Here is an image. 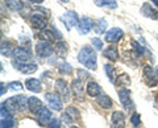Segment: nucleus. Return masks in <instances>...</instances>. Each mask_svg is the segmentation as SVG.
I'll use <instances>...</instances> for the list:
<instances>
[{
    "mask_svg": "<svg viewBox=\"0 0 158 128\" xmlns=\"http://www.w3.org/2000/svg\"><path fill=\"white\" fill-rule=\"evenodd\" d=\"M78 61L85 65L86 69H90V70H96L98 67V57L96 53L92 48L90 46H83L78 53Z\"/></svg>",
    "mask_w": 158,
    "mask_h": 128,
    "instance_id": "f257e3e1",
    "label": "nucleus"
},
{
    "mask_svg": "<svg viewBox=\"0 0 158 128\" xmlns=\"http://www.w3.org/2000/svg\"><path fill=\"white\" fill-rule=\"evenodd\" d=\"M28 100L29 98L27 95H16V96H12V98H8V99L3 103L4 106L11 112H19V111H23L24 108H27L28 106Z\"/></svg>",
    "mask_w": 158,
    "mask_h": 128,
    "instance_id": "f03ea898",
    "label": "nucleus"
},
{
    "mask_svg": "<svg viewBox=\"0 0 158 128\" xmlns=\"http://www.w3.org/2000/svg\"><path fill=\"white\" fill-rule=\"evenodd\" d=\"M59 19H61V21L65 24L67 31H71L74 27H78L79 20H81L79 16L77 15V12H74V11H66Z\"/></svg>",
    "mask_w": 158,
    "mask_h": 128,
    "instance_id": "7ed1b4c3",
    "label": "nucleus"
},
{
    "mask_svg": "<svg viewBox=\"0 0 158 128\" xmlns=\"http://www.w3.org/2000/svg\"><path fill=\"white\" fill-rule=\"evenodd\" d=\"M56 91H57V94L62 98L63 102H69V99L71 98L70 87H69L67 82L65 79H57L56 81Z\"/></svg>",
    "mask_w": 158,
    "mask_h": 128,
    "instance_id": "20e7f679",
    "label": "nucleus"
},
{
    "mask_svg": "<svg viewBox=\"0 0 158 128\" xmlns=\"http://www.w3.org/2000/svg\"><path fill=\"white\" fill-rule=\"evenodd\" d=\"M131 90L127 87H121V90H118V98H120V102L123 107L125 108V111L131 112L133 110V102L131 98Z\"/></svg>",
    "mask_w": 158,
    "mask_h": 128,
    "instance_id": "39448f33",
    "label": "nucleus"
},
{
    "mask_svg": "<svg viewBox=\"0 0 158 128\" xmlns=\"http://www.w3.org/2000/svg\"><path fill=\"white\" fill-rule=\"evenodd\" d=\"M142 74H144V82L146 83L149 87H154L157 86L158 78L156 75V71L153 70V67L150 65H145L142 69Z\"/></svg>",
    "mask_w": 158,
    "mask_h": 128,
    "instance_id": "423d86ee",
    "label": "nucleus"
},
{
    "mask_svg": "<svg viewBox=\"0 0 158 128\" xmlns=\"http://www.w3.org/2000/svg\"><path fill=\"white\" fill-rule=\"evenodd\" d=\"M29 23H31V27L33 29H37V31H44L48 25L46 17L40 13H33L32 16L29 17Z\"/></svg>",
    "mask_w": 158,
    "mask_h": 128,
    "instance_id": "0eeeda50",
    "label": "nucleus"
},
{
    "mask_svg": "<svg viewBox=\"0 0 158 128\" xmlns=\"http://www.w3.org/2000/svg\"><path fill=\"white\" fill-rule=\"evenodd\" d=\"M36 53H37L38 57L48 58L54 53V48L50 45V44H48L45 41H41V42L36 44Z\"/></svg>",
    "mask_w": 158,
    "mask_h": 128,
    "instance_id": "6e6552de",
    "label": "nucleus"
},
{
    "mask_svg": "<svg viewBox=\"0 0 158 128\" xmlns=\"http://www.w3.org/2000/svg\"><path fill=\"white\" fill-rule=\"evenodd\" d=\"M13 67L17 69L23 73V74H33L37 71V65L33 62H19L13 61Z\"/></svg>",
    "mask_w": 158,
    "mask_h": 128,
    "instance_id": "1a4fd4ad",
    "label": "nucleus"
},
{
    "mask_svg": "<svg viewBox=\"0 0 158 128\" xmlns=\"http://www.w3.org/2000/svg\"><path fill=\"white\" fill-rule=\"evenodd\" d=\"M45 100L48 102V105L50 106L53 110L61 111L62 110V98L58 94H54V92H46L45 94Z\"/></svg>",
    "mask_w": 158,
    "mask_h": 128,
    "instance_id": "9d476101",
    "label": "nucleus"
},
{
    "mask_svg": "<svg viewBox=\"0 0 158 128\" xmlns=\"http://www.w3.org/2000/svg\"><path fill=\"white\" fill-rule=\"evenodd\" d=\"M13 57H15V61L28 62L32 58V54H31V50H29L27 46H17L16 49H15Z\"/></svg>",
    "mask_w": 158,
    "mask_h": 128,
    "instance_id": "9b49d317",
    "label": "nucleus"
},
{
    "mask_svg": "<svg viewBox=\"0 0 158 128\" xmlns=\"http://www.w3.org/2000/svg\"><path fill=\"white\" fill-rule=\"evenodd\" d=\"M94 21L91 17H87V16H83L81 17V20H79V24H78V32L81 34H86L91 31V29H94Z\"/></svg>",
    "mask_w": 158,
    "mask_h": 128,
    "instance_id": "f8f14e48",
    "label": "nucleus"
},
{
    "mask_svg": "<svg viewBox=\"0 0 158 128\" xmlns=\"http://www.w3.org/2000/svg\"><path fill=\"white\" fill-rule=\"evenodd\" d=\"M124 36V32L120 28H111L110 31L106 33V41L110 44H115L121 40V37Z\"/></svg>",
    "mask_w": 158,
    "mask_h": 128,
    "instance_id": "ddd939ff",
    "label": "nucleus"
},
{
    "mask_svg": "<svg viewBox=\"0 0 158 128\" xmlns=\"http://www.w3.org/2000/svg\"><path fill=\"white\" fill-rule=\"evenodd\" d=\"M52 117H53V116H52V111L49 110V108L44 107L42 110L37 114V122H38L40 126L45 127V126H49V123L53 120Z\"/></svg>",
    "mask_w": 158,
    "mask_h": 128,
    "instance_id": "4468645a",
    "label": "nucleus"
},
{
    "mask_svg": "<svg viewBox=\"0 0 158 128\" xmlns=\"http://www.w3.org/2000/svg\"><path fill=\"white\" fill-rule=\"evenodd\" d=\"M141 13H142V16H145L148 19H152V20H158V11L153 6H150L149 3L142 4Z\"/></svg>",
    "mask_w": 158,
    "mask_h": 128,
    "instance_id": "2eb2a0df",
    "label": "nucleus"
},
{
    "mask_svg": "<svg viewBox=\"0 0 158 128\" xmlns=\"http://www.w3.org/2000/svg\"><path fill=\"white\" fill-rule=\"evenodd\" d=\"M111 123L113 128H124L125 126V116L121 111H115L111 116Z\"/></svg>",
    "mask_w": 158,
    "mask_h": 128,
    "instance_id": "dca6fc26",
    "label": "nucleus"
},
{
    "mask_svg": "<svg viewBox=\"0 0 158 128\" xmlns=\"http://www.w3.org/2000/svg\"><path fill=\"white\" fill-rule=\"evenodd\" d=\"M25 87L32 92H41L42 91V83L37 78H29L25 81Z\"/></svg>",
    "mask_w": 158,
    "mask_h": 128,
    "instance_id": "f3484780",
    "label": "nucleus"
},
{
    "mask_svg": "<svg viewBox=\"0 0 158 128\" xmlns=\"http://www.w3.org/2000/svg\"><path fill=\"white\" fill-rule=\"evenodd\" d=\"M36 38L45 42H54L56 41V34L50 29H44V31H40L38 33H36Z\"/></svg>",
    "mask_w": 158,
    "mask_h": 128,
    "instance_id": "a211bd4d",
    "label": "nucleus"
},
{
    "mask_svg": "<svg viewBox=\"0 0 158 128\" xmlns=\"http://www.w3.org/2000/svg\"><path fill=\"white\" fill-rule=\"evenodd\" d=\"M71 90L74 92V96L79 100H83V95H85V91H83V86H82V81L81 79H74L71 82Z\"/></svg>",
    "mask_w": 158,
    "mask_h": 128,
    "instance_id": "6ab92c4d",
    "label": "nucleus"
},
{
    "mask_svg": "<svg viewBox=\"0 0 158 128\" xmlns=\"http://www.w3.org/2000/svg\"><path fill=\"white\" fill-rule=\"evenodd\" d=\"M28 108H29L31 112H33V114H38V112L44 108V106H42V102L38 98L31 96L29 100H28Z\"/></svg>",
    "mask_w": 158,
    "mask_h": 128,
    "instance_id": "aec40b11",
    "label": "nucleus"
},
{
    "mask_svg": "<svg viewBox=\"0 0 158 128\" xmlns=\"http://www.w3.org/2000/svg\"><path fill=\"white\" fill-rule=\"evenodd\" d=\"M86 90H87V94L90 96H92V98H98L99 95H102V87L94 81H90L87 83Z\"/></svg>",
    "mask_w": 158,
    "mask_h": 128,
    "instance_id": "412c9836",
    "label": "nucleus"
},
{
    "mask_svg": "<svg viewBox=\"0 0 158 128\" xmlns=\"http://www.w3.org/2000/svg\"><path fill=\"white\" fill-rule=\"evenodd\" d=\"M103 54H104L106 58L111 60L112 62L118 60V52H117V48L115 45H110L108 48H106L104 50H103Z\"/></svg>",
    "mask_w": 158,
    "mask_h": 128,
    "instance_id": "4be33fe9",
    "label": "nucleus"
},
{
    "mask_svg": "<svg viewBox=\"0 0 158 128\" xmlns=\"http://www.w3.org/2000/svg\"><path fill=\"white\" fill-rule=\"evenodd\" d=\"M104 71H106V74L108 77V79H110L112 83H115L116 79H117V73H116V69L113 65H111V63H106L104 65Z\"/></svg>",
    "mask_w": 158,
    "mask_h": 128,
    "instance_id": "5701e85b",
    "label": "nucleus"
},
{
    "mask_svg": "<svg viewBox=\"0 0 158 128\" xmlns=\"http://www.w3.org/2000/svg\"><path fill=\"white\" fill-rule=\"evenodd\" d=\"M98 105L100 106L102 108H104V110H108V108L112 107L113 102H112V99H111V98L108 96V95L102 94V95L98 96Z\"/></svg>",
    "mask_w": 158,
    "mask_h": 128,
    "instance_id": "b1692460",
    "label": "nucleus"
},
{
    "mask_svg": "<svg viewBox=\"0 0 158 128\" xmlns=\"http://www.w3.org/2000/svg\"><path fill=\"white\" fill-rule=\"evenodd\" d=\"M107 25H108V23H107L106 19H99V20L95 23V25H94V31H95V33H98V34H103V33H106Z\"/></svg>",
    "mask_w": 158,
    "mask_h": 128,
    "instance_id": "393cba45",
    "label": "nucleus"
},
{
    "mask_svg": "<svg viewBox=\"0 0 158 128\" xmlns=\"http://www.w3.org/2000/svg\"><path fill=\"white\" fill-rule=\"evenodd\" d=\"M94 3H95L98 7H104V8H110V9L117 8L116 0H94Z\"/></svg>",
    "mask_w": 158,
    "mask_h": 128,
    "instance_id": "a878e982",
    "label": "nucleus"
},
{
    "mask_svg": "<svg viewBox=\"0 0 158 128\" xmlns=\"http://www.w3.org/2000/svg\"><path fill=\"white\" fill-rule=\"evenodd\" d=\"M54 50H56V53L58 54V56H61V57H65L67 52H69V46H67V44L65 41H59L56 44V48H54Z\"/></svg>",
    "mask_w": 158,
    "mask_h": 128,
    "instance_id": "bb28decb",
    "label": "nucleus"
},
{
    "mask_svg": "<svg viewBox=\"0 0 158 128\" xmlns=\"http://www.w3.org/2000/svg\"><path fill=\"white\" fill-rule=\"evenodd\" d=\"M115 85H117V86H129L131 85V78H129V75L127 74V73H121V74H118L117 75V79H116V82H115Z\"/></svg>",
    "mask_w": 158,
    "mask_h": 128,
    "instance_id": "cd10ccee",
    "label": "nucleus"
},
{
    "mask_svg": "<svg viewBox=\"0 0 158 128\" xmlns=\"http://www.w3.org/2000/svg\"><path fill=\"white\" fill-rule=\"evenodd\" d=\"M7 6L9 7V9H12V11H21V9L24 8V3L21 2V0H6Z\"/></svg>",
    "mask_w": 158,
    "mask_h": 128,
    "instance_id": "c85d7f7f",
    "label": "nucleus"
},
{
    "mask_svg": "<svg viewBox=\"0 0 158 128\" xmlns=\"http://www.w3.org/2000/svg\"><path fill=\"white\" fill-rule=\"evenodd\" d=\"M0 49H2V56H4V57H11L15 53L13 46H11V42H8V41H4Z\"/></svg>",
    "mask_w": 158,
    "mask_h": 128,
    "instance_id": "c756f323",
    "label": "nucleus"
},
{
    "mask_svg": "<svg viewBox=\"0 0 158 128\" xmlns=\"http://www.w3.org/2000/svg\"><path fill=\"white\" fill-rule=\"evenodd\" d=\"M57 69H58L59 73H62V74H69V73H71V70H73L71 66H70V63H67V62H61V63H58Z\"/></svg>",
    "mask_w": 158,
    "mask_h": 128,
    "instance_id": "7c9ffc66",
    "label": "nucleus"
},
{
    "mask_svg": "<svg viewBox=\"0 0 158 128\" xmlns=\"http://www.w3.org/2000/svg\"><path fill=\"white\" fill-rule=\"evenodd\" d=\"M66 112L69 115H70V117L73 120H77L78 117H79V111L77 110L75 107H67V110H66Z\"/></svg>",
    "mask_w": 158,
    "mask_h": 128,
    "instance_id": "2f4dec72",
    "label": "nucleus"
},
{
    "mask_svg": "<svg viewBox=\"0 0 158 128\" xmlns=\"http://www.w3.org/2000/svg\"><path fill=\"white\" fill-rule=\"evenodd\" d=\"M91 44H92V46L95 48L96 50H102L103 49V41L99 37H92L91 38Z\"/></svg>",
    "mask_w": 158,
    "mask_h": 128,
    "instance_id": "473e14b6",
    "label": "nucleus"
},
{
    "mask_svg": "<svg viewBox=\"0 0 158 128\" xmlns=\"http://www.w3.org/2000/svg\"><path fill=\"white\" fill-rule=\"evenodd\" d=\"M131 123H132V126L133 127H138L140 126V123H141V117H140V115L137 114V112H135V114H132V116H131Z\"/></svg>",
    "mask_w": 158,
    "mask_h": 128,
    "instance_id": "72a5a7b5",
    "label": "nucleus"
},
{
    "mask_svg": "<svg viewBox=\"0 0 158 128\" xmlns=\"http://www.w3.org/2000/svg\"><path fill=\"white\" fill-rule=\"evenodd\" d=\"M13 126H15L13 117H11V119H2V128H13Z\"/></svg>",
    "mask_w": 158,
    "mask_h": 128,
    "instance_id": "f704fd0d",
    "label": "nucleus"
},
{
    "mask_svg": "<svg viewBox=\"0 0 158 128\" xmlns=\"http://www.w3.org/2000/svg\"><path fill=\"white\" fill-rule=\"evenodd\" d=\"M61 120H62L63 123H66V124H71V123L74 122V120L71 119V117H70V115H69L66 111H65V112H63V114L61 115Z\"/></svg>",
    "mask_w": 158,
    "mask_h": 128,
    "instance_id": "c9c22d12",
    "label": "nucleus"
},
{
    "mask_svg": "<svg viewBox=\"0 0 158 128\" xmlns=\"http://www.w3.org/2000/svg\"><path fill=\"white\" fill-rule=\"evenodd\" d=\"M48 128H61V120H58V119H53L50 123H49Z\"/></svg>",
    "mask_w": 158,
    "mask_h": 128,
    "instance_id": "e433bc0d",
    "label": "nucleus"
},
{
    "mask_svg": "<svg viewBox=\"0 0 158 128\" xmlns=\"http://www.w3.org/2000/svg\"><path fill=\"white\" fill-rule=\"evenodd\" d=\"M8 86H9L11 90H21V88H23V85L20 82H11Z\"/></svg>",
    "mask_w": 158,
    "mask_h": 128,
    "instance_id": "4c0bfd02",
    "label": "nucleus"
},
{
    "mask_svg": "<svg viewBox=\"0 0 158 128\" xmlns=\"http://www.w3.org/2000/svg\"><path fill=\"white\" fill-rule=\"evenodd\" d=\"M78 77H79V79H87L88 78V73L85 71V70H78Z\"/></svg>",
    "mask_w": 158,
    "mask_h": 128,
    "instance_id": "58836bf2",
    "label": "nucleus"
},
{
    "mask_svg": "<svg viewBox=\"0 0 158 128\" xmlns=\"http://www.w3.org/2000/svg\"><path fill=\"white\" fill-rule=\"evenodd\" d=\"M0 86H2V91H0V94L4 95V94H6V92H7L8 87H7V85H6V83H4V82H2V85H0Z\"/></svg>",
    "mask_w": 158,
    "mask_h": 128,
    "instance_id": "ea45409f",
    "label": "nucleus"
},
{
    "mask_svg": "<svg viewBox=\"0 0 158 128\" xmlns=\"http://www.w3.org/2000/svg\"><path fill=\"white\" fill-rule=\"evenodd\" d=\"M28 2H31V3H33V4H41L44 0H28Z\"/></svg>",
    "mask_w": 158,
    "mask_h": 128,
    "instance_id": "a19ab883",
    "label": "nucleus"
},
{
    "mask_svg": "<svg viewBox=\"0 0 158 128\" xmlns=\"http://www.w3.org/2000/svg\"><path fill=\"white\" fill-rule=\"evenodd\" d=\"M154 105H156V107L158 108V94L154 96Z\"/></svg>",
    "mask_w": 158,
    "mask_h": 128,
    "instance_id": "79ce46f5",
    "label": "nucleus"
},
{
    "mask_svg": "<svg viewBox=\"0 0 158 128\" xmlns=\"http://www.w3.org/2000/svg\"><path fill=\"white\" fill-rule=\"evenodd\" d=\"M152 2H153V3H154V4H156V6L158 7V0H152Z\"/></svg>",
    "mask_w": 158,
    "mask_h": 128,
    "instance_id": "37998d69",
    "label": "nucleus"
},
{
    "mask_svg": "<svg viewBox=\"0 0 158 128\" xmlns=\"http://www.w3.org/2000/svg\"><path fill=\"white\" fill-rule=\"evenodd\" d=\"M154 71H156V75H157V78H158V67L154 69Z\"/></svg>",
    "mask_w": 158,
    "mask_h": 128,
    "instance_id": "c03bdc74",
    "label": "nucleus"
},
{
    "mask_svg": "<svg viewBox=\"0 0 158 128\" xmlns=\"http://www.w3.org/2000/svg\"><path fill=\"white\" fill-rule=\"evenodd\" d=\"M61 3H69V0H59Z\"/></svg>",
    "mask_w": 158,
    "mask_h": 128,
    "instance_id": "a18cd8bd",
    "label": "nucleus"
},
{
    "mask_svg": "<svg viewBox=\"0 0 158 128\" xmlns=\"http://www.w3.org/2000/svg\"><path fill=\"white\" fill-rule=\"evenodd\" d=\"M70 128H79V127H77V126H71Z\"/></svg>",
    "mask_w": 158,
    "mask_h": 128,
    "instance_id": "49530a36",
    "label": "nucleus"
}]
</instances>
